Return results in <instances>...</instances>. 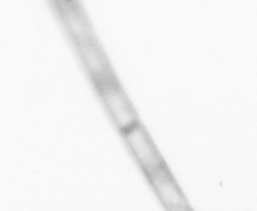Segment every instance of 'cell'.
Listing matches in <instances>:
<instances>
[{
	"label": "cell",
	"instance_id": "obj_3",
	"mask_svg": "<svg viewBox=\"0 0 257 211\" xmlns=\"http://www.w3.org/2000/svg\"><path fill=\"white\" fill-rule=\"evenodd\" d=\"M148 179L167 211H173L188 206L180 187L166 166L149 175Z\"/></svg>",
	"mask_w": 257,
	"mask_h": 211
},
{
	"label": "cell",
	"instance_id": "obj_2",
	"mask_svg": "<svg viewBox=\"0 0 257 211\" xmlns=\"http://www.w3.org/2000/svg\"><path fill=\"white\" fill-rule=\"evenodd\" d=\"M124 135L133 155L143 170L146 172L147 177L166 166L159 152L153 146V141L150 140L144 129L139 127L138 123L125 132Z\"/></svg>",
	"mask_w": 257,
	"mask_h": 211
},
{
	"label": "cell",
	"instance_id": "obj_5",
	"mask_svg": "<svg viewBox=\"0 0 257 211\" xmlns=\"http://www.w3.org/2000/svg\"><path fill=\"white\" fill-rule=\"evenodd\" d=\"M173 211H193L189 208V206H186V207H182V208H177L175 210Z\"/></svg>",
	"mask_w": 257,
	"mask_h": 211
},
{
	"label": "cell",
	"instance_id": "obj_4",
	"mask_svg": "<svg viewBox=\"0 0 257 211\" xmlns=\"http://www.w3.org/2000/svg\"><path fill=\"white\" fill-rule=\"evenodd\" d=\"M81 53L85 63L92 74L95 75V79L108 75V73H105L106 69L102 54L99 51L95 43L88 42V40L83 41L81 43Z\"/></svg>",
	"mask_w": 257,
	"mask_h": 211
},
{
	"label": "cell",
	"instance_id": "obj_1",
	"mask_svg": "<svg viewBox=\"0 0 257 211\" xmlns=\"http://www.w3.org/2000/svg\"><path fill=\"white\" fill-rule=\"evenodd\" d=\"M96 86L102 95L103 102L119 128L125 133L132 126H135L138 123L135 113L124 93L117 86L116 80L108 74L97 78Z\"/></svg>",
	"mask_w": 257,
	"mask_h": 211
}]
</instances>
